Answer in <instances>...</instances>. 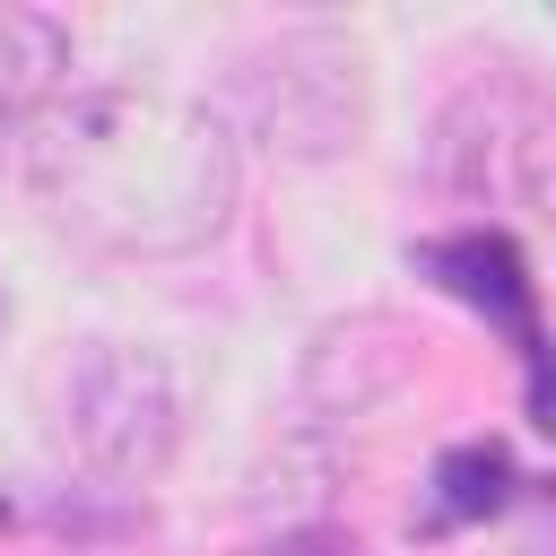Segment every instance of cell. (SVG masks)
<instances>
[{"mask_svg": "<svg viewBox=\"0 0 556 556\" xmlns=\"http://www.w3.org/2000/svg\"><path fill=\"white\" fill-rule=\"evenodd\" d=\"M26 182L96 252H200L235 217V130L217 104L156 78H87L26 139Z\"/></svg>", "mask_w": 556, "mask_h": 556, "instance_id": "1", "label": "cell"}, {"mask_svg": "<svg viewBox=\"0 0 556 556\" xmlns=\"http://www.w3.org/2000/svg\"><path fill=\"white\" fill-rule=\"evenodd\" d=\"M0 321H9V304H0Z\"/></svg>", "mask_w": 556, "mask_h": 556, "instance_id": "10", "label": "cell"}, {"mask_svg": "<svg viewBox=\"0 0 556 556\" xmlns=\"http://www.w3.org/2000/svg\"><path fill=\"white\" fill-rule=\"evenodd\" d=\"M61 434H70V452H78L96 478H113V486H148V478L174 460V434H182L165 356L122 348V339H96V348L70 365Z\"/></svg>", "mask_w": 556, "mask_h": 556, "instance_id": "3", "label": "cell"}, {"mask_svg": "<svg viewBox=\"0 0 556 556\" xmlns=\"http://www.w3.org/2000/svg\"><path fill=\"white\" fill-rule=\"evenodd\" d=\"M0 530H9V504H0Z\"/></svg>", "mask_w": 556, "mask_h": 556, "instance_id": "9", "label": "cell"}, {"mask_svg": "<svg viewBox=\"0 0 556 556\" xmlns=\"http://www.w3.org/2000/svg\"><path fill=\"white\" fill-rule=\"evenodd\" d=\"M61 96H70V26L43 9H0V165L26 156V139Z\"/></svg>", "mask_w": 556, "mask_h": 556, "instance_id": "6", "label": "cell"}, {"mask_svg": "<svg viewBox=\"0 0 556 556\" xmlns=\"http://www.w3.org/2000/svg\"><path fill=\"white\" fill-rule=\"evenodd\" d=\"M261 556H365V547H348V539H278Z\"/></svg>", "mask_w": 556, "mask_h": 556, "instance_id": "8", "label": "cell"}, {"mask_svg": "<svg viewBox=\"0 0 556 556\" xmlns=\"http://www.w3.org/2000/svg\"><path fill=\"white\" fill-rule=\"evenodd\" d=\"M243 104L269 130V148H287V156H339L365 130L356 52H339L330 35H287L278 52L243 61Z\"/></svg>", "mask_w": 556, "mask_h": 556, "instance_id": "5", "label": "cell"}, {"mask_svg": "<svg viewBox=\"0 0 556 556\" xmlns=\"http://www.w3.org/2000/svg\"><path fill=\"white\" fill-rule=\"evenodd\" d=\"M434 182L460 200H556V96L486 70L452 96L443 130H434Z\"/></svg>", "mask_w": 556, "mask_h": 556, "instance_id": "2", "label": "cell"}, {"mask_svg": "<svg viewBox=\"0 0 556 556\" xmlns=\"http://www.w3.org/2000/svg\"><path fill=\"white\" fill-rule=\"evenodd\" d=\"M504 495H513V460L495 443H452L434 460V513H426V530L486 521V513H504Z\"/></svg>", "mask_w": 556, "mask_h": 556, "instance_id": "7", "label": "cell"}, {"mask_svg": "<svg viewBox=\"0 0 556 556\" xmlns=\"http://www.w3.org/2000/svg\"><path fill=\"white\" fill-rule=\"evenodd\" d=\"M408 261H417V278H434L443 295H460L478 321H495V330L513 339L521 391H530V426L556 434V348H547V330H539V278H530L521 243L495 235V226H460V235L417 243Z\"/></svg>", "mask_w": 556, "mask_h": 556, "instance_id": "4", "label": "cell"}]
</instances>
